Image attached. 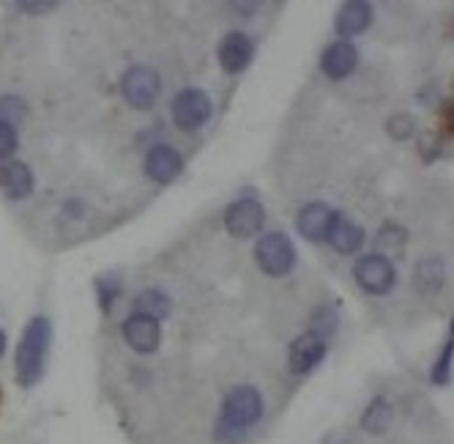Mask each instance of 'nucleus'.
<instances>
[{"label":"nucleus","mask_w":454,"mask_h":444,"mask_svg":"<svg viewBox=\"0 0 454 444\" xmlns=\"http://www.w3.org/2000/svg\"><path fill=\"white\" fill-rule=\"evenodd\" d=\"M323 357H326V340H320L315 335H301L290 345V373L304 376L315 365H320Z\"/></svg>","instance_id":"nucleus-12"},{"label":"nucleus","mask_w":454,"mask_h":444,"mask_svg":"<svg viewBox=\"0 0 454 444\" xmlns=\"http://www.w3.org/2000/svg\"><path fill=\"white\" fill-rule=\"evenodd\" d=\"M170 299H168V294H161V291H156V289H148V291H143L137 299H135V313H143V315H151V319H168L170 315Z\"/></svg>","instance_id":"nucleus-19"},{"label":"nucleus","mask_w":454,"mask_h":444,"mask_svg":"<svg viewBox=\"0 0 454 444\" xmlns=\"http://www.w3.org/2000/svg\"><path fill=\"white\" fill-rule=\"evenodd\" d=\"M254 58V44L247 34H227L219 44V67L227 75H241Z\"/></svg>","instance_id":"nucleus-9"},{"label":"nucleus","mask_w":454,"mask_h":444,"mask_svg":"<svg viewBox=\"0 0 454 444\" xmlns=\"http://www.w3.org/2000/svg\"><path fill=\"white\" fill-rule=\"evenodd\" d=\"M4 352H6V335L0 329V357H4Z\"/></svg>","instance_id":"nucleus-29"},{"label":"nucleus","mask_w":454,"mask_h":444,"mask_svg":"<svg viewBox=\"0 0 454 444\" xmlns=\"http://www.w3.org/2000/svg\"><path fill=\"white\" fill-rule=\"evenodd\" d=\"M184 168L181 154L170 146H153L145 156V173L159 181V184H170Z\"/></svg>","instance_id":"nucleus-13"},{"label":"nucleus","mask_w":454,"mask_h":444,"mask_svg":"<svg viewBox=\"0 0 454 444\" xmlns=\"http://www.w3.org/2000/svg\"><path fill=\"white\" fill-rule=\"evenodd\" d=\"M334 329H337V313H334V307H317L315 310V319H312V332L309 335L326 340Z\"/></svg>","instance_id":"nucleus-21"},{"label":"nucleus","mask_w":454,"mask_h":444,"mask_svg":"<svg viewBox=\"0 0 454 444\" xmlns=\"http://www.w3.org/2000/svg\"><path fill=\"white\" fill-rule=\"evenodd\" d=\"M438 151H441V140L433 135H425V138H421V156H425V160L427 163H433L435 160V156H438Z\"/></svg>","instance_id":"nucleus-28"},{"label":"nucleus","mask_w":454,"mask_h":444,"mask_svg":"<svg viewBox=\"0 0 454 444\" xmlns=\"http://www.w3.org/2000/svg\"><path fill=\"white\" fill-rule=\"evenodd\" d=\"M372 22V6L364 4V0H350V4H342L337 12V34L345 36H359L370 28Z\"/></svg>","instance_id":"nucleus-14"},{"label":"nucleus","mask_w":454,"mask_h":444,"mask_svg":"<svg viewBox=\"0 0 454 444\" xmlns=\"http://www.w3.org/2000/svg\"><path fill=\"white\" fill-rule=\"evenodd\" d=\"M353 277H356V285H359L362 291H367L372 297H383L395 289L397 272H395L392 258H383V256H378V252H372V256H364V258L356 261Z\"/></svg>","instance_id":"nucleus-3"},{"label":"nucleus","mask_w":454,"mask_h":444,"mask_svg":"<svg viewBox=\"0 0 454 444\" xmlns=\"http://www.w3.org/2000/svg\"><path fill=\"white\" fill-rule=\"evenodd\" d=\"M254 258L266 274L285 277L296 264V247L285 234H266L254 247Z\"/></svg>","instance_id":"nucleus-4"},{"label":"nucleus","mask_w":454,"mask_h":444,"mask_svg":"<svg viewBox=\"0 0 454 444\" xmlns=\"http://www.w3.org/2000/svg\"><path fill=\"white\" fill-rule=\"evenodd\" d=\"M392 417H395V411H392V403H388L386 398H375L367 408H364V415H362V428L372 436H380L388 431V425H392Z\"/></svg>","instance_id":"nucleus-18"},{"label":"nucleus","mask_w":454,"mask_h":444,"mask_svg":"<svg viewBox=\"0 0 454 444\" xmlns=\"http://www.w3.org/2000/svg\"><path fill=\"white\" fill-rule=\"evenodd\" d=\"M27 115V105L20 97H4L0 99V123H9L17 130V123Z\"/></svg>","instance_id":"nucleus-23"},{"label":"nucleus","mask_w":454,"mask_h":444,"mask_svg":"<svg viewBox=\"0 0 454 444\" xmlns=\"http://www.w3.org/2000/svg\"><path fill=\"white\" fill-rule=\"evenodd\" d=\"M405 242H408V234L397 226V222H386V226L380 228V234H378V239H375V247L380 250L378 256H383V258L400 256Z\"/></svg>","instance_id":"nucleus-20"},{"label":"nucleus","mask_w":454,"mask_h":444,"mask_svg":"<svg viewBox=\"0 0 454 444\" xmlns=\"http://www.w3.org/2000/svg\"><path fill=\"white\" fill-rule=\"evenodd\" d=\"M326 242L342 252V256H350V252H356L362 244H364V231L356 226V222L345 214H334V222H332V231L326 236Z\"/></svg>","instance_id":"nucleus-15"},{"label":"nucleus","mask_w":454,"mask_h":444,"mask_svg":"<svg viewBox=\"0 0 454 444\" xmlns=\"http://www.w3.org/2000/svg\"><path fill=\"white\" fill-rule=\"evenodd\" d=\"M50 340H52V324L44 315H36V319L27 321L17 345V354H14V370H17L20 387H34L42 378L44 365H47Z\"/></svg>","instance_id":"nucleus-2"},{"label":"nucleus","mask_w":454,"mask_h":444,"mask_svg":"<svg viewBox=\"0 0 454 444\" xmlns=\"http://www.w3.org/2000/svg\"><path fill=\"white\" fill-rule=\"evenodd\" d=\"M334 209H329L326 203H309L299 211L296 217V226L299 234L307 242H326L329 231H332V222H334Z\"/></svg>","instance_id":"nucleus-10"},{"label":"nucleus","mask_w":454,"mask_h":444,"mask_svg":"<svg viewBox=\"0 0 454 444\" xmlns=\"http://www.w3.org/2000/svg\"><path fill=\"white\" fill-rule=\"evenodd\" d=\"M159 91H161V80H159L156 69H151V67H132L121 80L123 99L135 110L153 107L159 99Z\"/></svg>","instance_id":"nucleus-5"},{"label":"nucleus","mask_w":454,"mask_h":444,"mask_svg":"<svg viewBox=\"0 0 454 444\" xmlns=\"http://www.w3.org/2000/svg\"><path fill=\"white\" fill-rule=\"evenodd\" d=\"M388 135L395 140H408L413 135V118L411 115H395L388 121Z\"/></svg>","instance_id":"nucleus-26"},{"label":"nucleus","mask_w":454,"mask_h":444,"mask_svg":"<svg viewBox=\"0 0 454 444\" xmlns=\"http://www.w3.org/2000/svg\"><path fill=\"white\" fill-rule=\"evenodd\" d=\"M266 211L257 201H239L233 206H227L224 211V228L227 234H233L239 239H249L263 228Z\"/></svg>","instance_id":"nucleus-7"},{"label":"nucleus","mask_w":454,"mask_h":444,"mask_svg":"<svg viewBox=\"0 0 454 444\" xmlns=\"http://www.w3.org/2000/svg\"><path fill=\"white\" fill-rule=\"evenodd\" d=\"M211 118V99L208 93L200 88H184L178 97L173 99V121L181 130L192 132Z\"/></svg>","instance_id":"nucleus-6"},{"label":"nucleus","mask_w":454,"mask_h":444,"mask_svg":"<svg viewBox=\"0 0 454 444\" xmlns=\"http://www.w3.org/2000/svg\"><path fill=\"white\" fill-rule=\"evenodd\" d=\"M20 12H27V14H44V12H52L58 9L55 0H42V4H27V0H22V4H17Z\"/></svg>","instance_id":"nucleus-27"},{"label":"nucleus","mask_w":454,"mask_h":444,"mask_svg":"<svg viewBox=\"0 0 454 444\" xmlns=\"http://www.w3.org/2000/svg\"><path fill=\"white\" fill-rule=\"evenodd\" d=\"M96 291H99V305H102V310L110 313V310H113V302H115L118 294H121V280H118V274H105L102 280H96Z\"/></svg>","instance_id":"nucleus-22"},{"label":"nucleus","mask_w":454,"mask_h":444,"mask_svg":"<svg viewBox=\"0 0 454 444\" xmlns=\"http://www.w3.org/2000/svg\"><path fill=\"white\" fill-rule=\"evenodd\" d=\"M123 340L132 345L137 354H153L156 348H159V340H161L159 321L151 319V315L132 313L123 321Z\"/></svg>","instance_id":"nucleus-8"},{"label":"nucleus","mask_w":454,"mask_h":444,"mask_svg":"<svg viewBox=\"0 0 454 444\" xmlns=\"http://www.w3.org/2000/svg\"><path fill=\"white\" fill-rule=\"evenodd\" d=\"M443 277H446V266L441 258H421L416 264V274H413V285L421 297H433L441 291L443 285Z\"/></svg>","instance_id":"nucleus-17"},{"label":"nucleus","mask_w":454,"mask_h":444,"mask_svg":"<svg viewBox=\"0 0 454 444\" xmlns=\"http://www.w3.org/2000/svg\"><path fill=\"white\" fill-rule=\"evenodd\" d=\"M263 417V395L249 385H239L224 395L214 439L219 444H241L249 428Z\"/></svg>","instance_id":"nucleus-1"},{"label":"nucleus","mask_w":454,"mask_h":444,"mask_svg":"<svg viewBox=\"0 0 454 444\" xmlns=\"http://www.w3.org/2000/svg\"><path fill=\"white\" fill-rule=\"evenodd\" d=\"M0 189L12 198V201H22L34 193V176H30V168L25 163H4L0 165Z\"/></svg>","instance_id":"nucleus-16"},{"label":"nucleus","mask_w":454,"mask_h":444,"mask_svg":"<svg viewBox=\"0 0 454 444\" xmlns=\"http://www.w3.org/2000/svg\"><path fill=\"white\" fill-rule=\"evenodd\" d=\"M356 63H359V52H356V47L348 39H340V42L329 44L326 52H323L320 69L329 80H345L356 69Z\"/></svg>","instance_id":"nucleus-11"},{"label":"nucleus","mask_w":454,"mask_h":444,"mask_svg":"<svg viewBox=\"0 0 454 444\" xmlns=\"http://www.w3.org/2000/svg\"><path fill=\"white\" fill-rule=\"evenodd\" d=\"M17 130L9 123H0V160H9V156L17 151Z\"/></svg>","instance_id":"nucleus-25"},{"label":"nucleus","mask_w":454,"mask_h":444,"mask_svg":"<svg viewBox=\"0 0 454 444\" xmlns=\"http://www.w3.org/2000/svg\"><path fill=\"white\" fill-rule=\"evenodd\" d=\"M451 354H454V343L449 340V343L443 345V352H441L438 362H435L433 370H430V376H433V382H435V385H449V376H451Z\"/></svg>","instance_id":"nucleus-24"}]
</instances>
